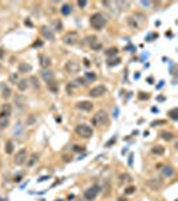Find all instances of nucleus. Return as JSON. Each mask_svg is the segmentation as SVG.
Here are the masks:
<instances>
[{
	"mask_svg": "<svg viewBox=\"0 0 178 201\" xmlns=\"http://www.w3.org/2000/svg\"><path fill=\"white\" fill-rule=\"evenodd\" d=\"M90 23H91L93 28H95V30H102L106 26V23H107V19H106V16L103 14L97 12V14H94L90 18Z\"/></svg>",
	"mask_w": 178,
	"mask_h": 201,
	"instance_id": "f257e3e1",
	"label": "nucleus"
},
{
	"mask_svg": "<svg viewBox=\"0 0 178 201\" xmlns=\"http://www.w3.org/2000/svg\"><path fill=\"white\" fill-rule=\"evenodd\" d=\"M108 122V117H107V113L105 110H99V111L93 117L91 120V124L93 126H99V125H106Z\"/></svg>",
	"mask_w": 178,
	"mask_h": 201,
	"instance_id": "f03ea898",
	"label": "nucleus"
},
{
	"mask_svg": "<svg viewBox=\"0 0 178 201\" xmlns=\"http://www.w3.org/2000/svg\"><path fill=\"white\" fill-rule=\"evenodd\" d=\"M75 133L82 138H90V137H93V128L85 124L78 125L75 128Z\"/></svg>",
	"mask_w": 178,
	"mask_h": 201,
	"instance_id": "7ed1b4c3",
	"label": "nucleus"
},
{
	"mask_svg": "<svg viewBox=\"0 0 178 201\" xmlns=\"http://www.w3.org/2000/svg\"><path fill=\"white\" fill-rule=\"evenodd\" d=\"M63 43L64 44H68V46H72V44H76L78 40H79V35H78V32L75 31H70L67 32V34H64V36H63Z\"/></svg>",
	"mask_w": 178,
	"mask_h": 201,
	"instance_id": "20e7f679",
	"label": "nucleus"
},
{
	"mask_svg": "<svg viewBox=\"0 0 178 201\" xmlns=\"http://www.w3.org/2000/svg\"><path fill=\"white\" fill-rule=\"evenodd\" d=\"M99 190H101V188L98 185H93V186H90L89 189L85 192V198L87 201H93L94 198L98 196V193H99Z\"/></svg>",
	"mask_w": 178,
	"mask_h": 201,
	"instance_id": "39448f33",
	"label": "nucleus"
},
{
	"mask_svg": "<svg viewBox=\"0 0 178 201\" xmlns=\"http://www.w3.org/2000/svg\"><path fill=\"white\" fill-rule=\"evenodd\" d=\"M105 93H106V87L103 85H99V86H95V87H93V89L90 90L89 95L91 98H99Z\"/></svg>",
	"mask_w": 178,
	"mask_h": 201,
	"instance_id": "423d86ee",
	"label": "nucleus"
},
{
	"mask_svg": "<svg viewBox=\"0 0 178 201\" xmlns=\"http://www.w3.org/2000/svg\"><path fill=\"white\" fill-rule=\"evenodd\" d=\"M26 160H27V149H20L18 151V154L15 156V164L16 165H23L26 162Z\"/></svg>",
	"mask_w": 178,
	"mask_h": 201,
	"instance_id": "0eeeda50",
	"label": "nucleus"
},
{
	"mask_svg": "<svg viewBox=\"0 0 178 201\" xmlns=\"http://www.w3.org/2000/svg\"><path fill=\"white\" fill-rule=\"evenodd\" d=\"M66 71L70 74H75L79 71V69H81V66H79V63L75 62V60H68V62L66 63Z\"/></svg>",
	"mask_w": 178,
	"mask_h": 201,
	"instance_id": "6e6552de",
	"label": "nucleus"
},
{
	"mask_svg": "<svg viewBox=\"0 0 178 201\" xmlns=\"http://www.w3.org/2000/svg\"><path fill=\"white\" fill-rule=\"evenodd\" d=\"M76 107L82 111H91L94 107L93 102H90V100H82V102H78L76 103Z\"/></svg>",
	"mask_w": 178,
	"mask_h": 201,
	"instance_id": "1a4fd4ad",
	"label": "nucleus"
},
{
	"mask_svg": "<svg viewBox=\"0 0 178 201\" xmlns=\"http://www.w3.org/2000/svg\"><path fill=\"white\" fill-rule=\"evenodd\" d=\"M147 186L151 188L153 190H159L161 189V186H162V181L159 180V178H150V180H147Z\"/></svg>",
	"mask_w": 178,
	"mask_h": 201,
	"instance_id": "9d476101",
	"label": "nucleus"
},
{
	"mask_svg": "<svg viewBox=\"0 0 178 201\" xmlns=\"http://www.w3.org/2000/svg\"><path fill=\"white\" fill-rule=\"evenodd\" d=\"M40 32H42V35L44 36L46 39H48V40H55V35H54V32L51 31L50 28L48 27H46V26H43L42 28H40Z\"/></svg>",
	"mask_w": 178,
	"mask_h": 201,
	"instance_id": "9b49d317",
	"label": "nucleus"
},
{
	"mask_svg": "<svg viewBox=\"0 0 178 201\" xmlns=\"http://www.w3.org/2000/svg\"><path fill=\"white\" fill-rule=\"evenodd\" d=\"M39 65H40V67H43V69L50 67V65H51L50 56H48V55H39Z\"/></svg>",
	"mask_w": 178,
	"mask_h": 201,
	"instance_id": "f8f14e48",
	"label": "nucleus"
},
{
	"mask_svg": "<svg viewBox=\"0 0 178 201\" xmlns=\"http://www.w3.org/2000/svg\"><path fill=\"white\" fill-rule=\"evenodd\" d=\"M42 78L47 83H50V82H54L55 81V74L51 71V70H44L42 73Z\"/></svg>",
	"mask_w": 178,
	"mask_h": 201,
	"instance_id": "ddd939ff",
	"label": "nucleus"
},
{
	"mask_svg": "<svg viewBox=\"0 0 178 201\" xmlns=\"http://www.w3.org/2000/svg\"><path fill=\"white\" fill-rule=\"evenodd\" d=\"M11 113H12V107H11V105L4 103L3 106H1V110H0V117H8V118H9V115H11Z\"/></svg>",
	"mask_w": 178,
	"mask_h": 201,
	"instance_id": "4468645a",
	"label": "nucleus"
},
{
	"mask_svg": "<svg viewBox=\"0 0 178 201\" xmlns=\"http://www.w3.org/2000/svg\"><path fill=\"white\" fill-rule=\"evenodd\" d=\"M159 137H161L163 141H167V142H170V141H173V139H174V134H173L171 132H166V130L161 132Z\"/></svg>",
	"mask_w": 178,
	"mask_h": 201,
	"instance_id": "2eb2a0df",
	"label": "nucleus"
},
{
	"mask_svg": "<svg viewBox=\"0 0 178 201\" xmlns=\"http://www.w3.org/2000/svg\"><path fill=\"white\" fill-rule=\"evenodd\" d=\"M18 69H19V71L20 73H30V71H31L32 70V66L31 65H30V63H26V62H22L19 65V67H18Z\"/></svg>",
	"mask_w": 178,
	"mask_h": 201,
	"instance_id": "dca6fc26",
	"label": "nucleus"
},
{
	"mask_svg": "<svg viewBox=\"0 0 178 201\" xmlns=\"http://www.w3.org/2000/svg\"><path fill=\"white\" fill-rule=\"evenodd\" d=\"M162 174H163V177H171V176L174 174V169H173L170 165H166V166H163V169H162Z\"/></svg>",
	"mask_w": 178,
	"mask_h": 201,
	"instance_id": "f3484780",
	"label": "nucleus"
},
{
	"mask_svg": "<svg viewBox=\"0 0 178 201\" xmlns=\"http://www.w3.org/2000/svg\"><path fill=\"white\" fill-rule=\"evenodd\" d=\"M39 158H40V157H39L38 153H34V154H31V157H30V158H28V161H27V165L30 168L34 166V165H35V164L39 161Z\"/></svg>",
	"mask_w": 178,
	"mask_h": 201,
	"instance_id": "a211bd4d",
	"label": "nucleus"
},
{
	"mask_svg": "<svg viewBox=\"0 0 178 201\" xmlns=\"http://www.w3.org/2000/svg\"><path fill=\"white\" fill-rule=\"evenodd\" d=\"M16 86H18V89H19L20 91H26L28 87V81L27 79H19V82L16 83Z\"/></svg>",
	"mask_w": 178,
	"mask_h": 201,
	"instance_id": "6ab92c4d",
	"label": "nucleus"
},
{
	"mask_svg": "<svg viewBox=\"0 0 178 201\" xmlns=\"http://www.w3.org/2000/svg\"><path fill=\"white\" fill-rule=\"evenodd\" d=\"M4 151H5L7 154H12V153H14V143H12V141H7V142H5Z\"/></svg>",
	"mask_w": 178,
	"mask_h": 201,
	"instance_id": "aec40b11",
	"label": "nucleus"
},
{
	"mask_svg": "<svg viewBox=\"0 0 178 201\" xmlns=\"http://www.w3.org/2000/svg\"><path fill=\"white\" fill-rule=\"evenodd\" d=\"M8 125H9V118L8 117H0V129L3 130V129L8 128Z\"/></svg>",
	"mask_w": 178,
	"mask_h": 201,
	"instance_id": "412c9836",
	"label": "nucleus"
},
{
	"mask_svg": "<svg viewBox=\"0 0 178 201\" xmlns=\"http://www.w3.org/2000/svg\"><path fill=\"white\" fill-rule=\"evenodd\" d=\"M151 151L157 156H162L163 153H165V147L161 146V145H157V146H154L153 149H151Z\"/></svg>",
	"mask_w": 178,
	"mask_h": 201,
	"instance_id": "4be33fe9",
	"label": "nucleus"
},
{
	"mask_svg": "<svg viewBox=\"0 0 178 201\" xmlns=\"http://www.w3.org/2000/svg\"><path fill=\"white\" fill-rule=\"evenodd\" d=\"M119 180H120V184H123V182H130V181H133V178H131V176L130 174H127V173H122L119 176Z\"/></svg>",
	"mask_w": 178,
	"mask_h": 201,
	"instance_id": "5701e85b",
	"label": "nucleus"
},
{
	"mask_svg": "<svg viewBox=\"0 0 178 201\" xmlns=\"http://www.w3.org/2000/svg\"><path fill=\"white\" fill-rule=\"evenodd\" d=\"M85 79H86V82L89 81V82H94V81H97V74L95 73H86L85 74Z\"/></svg>",
	"mask_w": 178,
	"mask_h": 201,
	"instance_id": "b1692460",
	"label": "nucleus"
},
{
	"mask_svg": "<svg viewBox=\"0 0 178 201\" xmlns=\"http://www.w3.org/2000/svg\"><path fill=\"white\" fill-rule=\"evenodd\" d=\"M167 115L170 117L173 121H177V120H178V109H177V107H175V109H171L170 111L167 113Z\"/></svg>",
	"mask_w": 178,
	"mask_h": 201,
	"instance_id": "393cba45",
	"label": "nucleus"
},
{
	"mask_svg": "<svg viewBox=\"0 0 178 201\" xmlns=\"http://www.w3.org/2000/svg\"><path fill=\"white\" fill-rule=\"evenodd\" d=\"M12 95V91L9 87H4L3 89V93H1V97L4 98V99H8V98H11Z\"/></svg>",
	"mask_w": 178,
	"mask_h": 201,
	"instance_id": "a878e982",
	"label": "nucleus"
},
{
	"mask_svg": "<svg viewBox=\"0 0 178 201\" xmlns=\"http://www.w3.org/2000/svg\"><path fill=\"white\" fill-rule=\"evenodd\" d=\"M60 12H62L63 15H70L71 14V5H68V4H64L62 8H60Z\"/></svg>",
	"mask_w": 178,
	"mask_h": 201,
	"instance_id": "bb28decb",
	"label": "nucleus"
},
{
	"mask_svg": "<svg viewBox=\"0 0 178 201\" xmlns=\"http://www.w3.org/2000/svg\"><path fill=\"white\" fill-rule=\"evenodd\" d=\"M9 81H11V83H18L19 82V75H18V73H11V75H9Z\"/></svg>",
	"mask_w": 178,
	"mask_h": 201,
	"instance_id": "cd10ccee",
	"label": "nucleus"
},
{
	"mask_svg": "<svg viewBox=\"0 0 178 201\" xmlns=\"http://www.w3.org/2000/svg\"><path fill=\"white\" fill-rule=\"evenodd\" d=\"M106 55H107V56H115V55H118V50H116L115 47H114V48H108V50L106 51Z\"/></svg>",
	"mask_w": 178,
	"mask_h": 201,
	"instance_id": "c85d7f7f",
	"label": "nucleus"
},
{
	"mask_svg": "<svg viewBox=\"0 0 178 201\" xmlns=\"http://www.w3.org/2000/svg\"><path fill=\"white\" fill-rule=\"evenodd\" d=\"M120 63V58H115V59H110L107 62V65L108 66H118Z\"/></svg>",
	"mask_w": 178,
	"mask_h": 201,
	"instance_id": "c756f323",
	"label": "nucleus"
},
{
	"mask_svg": "<svg viewBox=\"0 0 178 201\" xmlns=\"http://www.w3.org/2000/svg\"><path fill=\"white\" fill-rule=\"evenodd\" d=\"M48 89H50L51 91H54V93H58V86H56L55 81H54V82H50V83H48Z\"/></svg>",
	"mask_w": 178,
	"mask_h": 201,
	"instance_id": "7c9ffc66",
	"label": "nucleus"
},
{
	"mask_svg": "<svg viewBox=\"0 0 178 201\" xmlns=\"http://www.w3.org/2000/svg\"><path fill=\"white\" fill-rule=\"evenodd\" d=\"M135 186H129V188H126L125 189V194H133L134 192H135Z\"/></svg>",
	"mask_w": 178,
	"mask_h": 201,
	"instance_id": "2f4dec72",
	"label": "nucleus"
},
{
	"mask_svg": "<svg viewBox=\"0 0 178 201\" xmlns=\"http://www.w3.org/2000/svg\"><path fill=\"white\" fill-rule=\"evenodd\" d=\"M30 81L32 82V86L35 87V89H39L40 86H39V83H38V79H36V77H31L30 78Z\"/></svg>",
	"mask_w": 178,
	"mask_h": 201,
	"instance_id": "473e14b6",
	"label": "nucleus"
},
{
	"mask_svg": "<svg viewBox=\"0 0 178 201\" xmlns=\"http://www.w3.org/2000/svg\"><path fill=\"white\" fill-rule=\"evenodd\" d=\"M66 89H67V93L71 95V94L74 93V90H75V85H74V83H70V85H67Z\"/></svg>",
	"mask_w": 178,
	"mask_h": 201,
	"instance_id": "72a5a7b5",
	"label": "nucleus"
},
{
	"mask_svg": "<svg viewBox=\"0 0 178 201\" xmlns=\"http://www.w3.org/2000/svg\"><path fill=\"white\" fill-rule=\"evenodd\" d=\"M129 24H130L133 28H137V27H138V23H137L135 20H134V18H129Z\"/></svg>",
	"mask_w": 178,
	"mask_h": 201,
	"instance_id": "f704fd0d",
	"label": "nucleus"
},
{
	"mask_svg": "<svg viewBox=\"0 0 178 201\" xmlns=\"http://www.w3.org/2000/svg\"><path fill=\"white\" fill-rule=\"evenodd\" d=\"M74 151H76V153H81V151H85V147L83 146H79V145H75V146L72 147Z\"/></svg>",
	"mask_w": 178,
	"mask_h": 201,
	"instance_id": "c9c22d12",
	"label": "nucleus"
},
{
	"mask_svg": "<svg viewBox=\"0 0 178 201\" xmlns=\"http://www.w3.org/2000/svg\"><path fill=\"white\" fill-rule=\"evenodd\" d=\"M75 82H76L78 85H81V86H86V85H87V83H86V79H85V78H78Z\"/></svg>",
	"mask_w": 178,
	"mask_h": 201,
	"instance_id": "e433bc0d",
	"label": "nucleus"
},
{
	"mask_svg": "<svg viewBox=\"0 0 178 201\" xmlns=\"http://www.w3.org/2000/svg\"><path fill=\"white\" fill-rule=\"evenodd\" d=\"M116 142V137H112L111 139H110V141H108V142H106V147H110L111 146V145H114V143Z\"/></svg>",
	"mask_w": 178,
	"mask_h": 201,
	"instance_id": "4c0bfd02",
	"label": "nucleus"
},
{
	"mask_svg": "<svg viewBox=\"0 0 178 201\" xmlns=\"http://www.w3.org/2000/svg\"><path fill=\"white\" fill-rule=\"evenodd\" d=\"M166 124V121H154V122H151V126H157V125H165Z\"/></svg>",
	"mask_w": 178,
	"mask_h": 201,
	"instance_id": "58836bf2",
	"label": "nucleus"
},
{
	"mask_svg": "<svg viewBox=\"0 0 178 201\" xmlns=\"http://www.w3.org/2000/svg\"><path fill=\"white\" fill-rule=\"evenodd\" d=\"M86 4H87V1H86V0H79V1H78V5H79L81 8L86 7Z\"/></svg>",
	"mask_w": 178,
	"mask_h": 201,
	"instance_id": "ea45409f",
	"label": "nucleus"
},
{
	"mask_svg": "<svg viewBox=\"0 0 178 201\" xmlns=\"http://www.w3.org/2000/svg\"><path fill=\"white\" fill-rule=\"evenodd\" d=\"M34 122H35V115H31L30 117V120H27V124L31 125V124H34Z\"/></svg>",
	"mask_w": 178,
	"mask_h": 201,
	"instance_id": "a19ab883",
	"label": "nucleus"
},
{
	"mask_svg": "<svg viewBox=\"0 0 178 201\" xmlns=\"http://www.w3.org/2000/svg\"><path fill=\"white\" fill-rule=\"evenodd\" d=\"M139 98L141 99H147V98H149V94H145V93H139Z\"/></svg>",
	"mask_w": 178,
	"mask_h": 201,
	"instance_id": "79ce46f5",
	"label": "nucleus"
},
{
	"mask_svg": "<svg viewBox=\"0 0 178 201\" xmlns=\"http://www.w3.org/2000/svg\"><path fill=\"white\" fill-rule=\"evenodd\" d=\"M32 46H34V47H40V46H43V42H42V40H38V42H35Z\"/></svg>",
	"mask_w": 178,
	"mask_h": 201,
	"instance_id": "37998d69",
	"label": "nucleus"
},
{
	"mask_svg": "<svg viewBox=\"0 0 178 201\" xmlns=\"http://www.w3.org/2000/svg\"><path fill=\"white\" fill-rule=\"evenodd\" d=\"M47 178H48V177H47V176H44V177H40V178H39V180H38V182H43V181H46Z\"/></svg>",
	"mask_w": 178,
	"mask_h": 201,
	"instance_id": "c03bdc74",
	"label": "nucleus"
},
{
	"mask_svg": "<svg viewBox=\"0 0 178 201\" xmlns=\"http://www.w3.org/2000/svg\"><path fill=\"white\" fill-rule=\"evenodd\" d=\"M24 23H26V26H30V27H32V26H34V24H32L31 22H30V20H26Z\"/></svg>",
	"mask_w": 178,
	"mask_h": 201,
	"instance_id": "a18cd8bd",
	"label": "nucleus"
},
{
	"mask_svg": "<svg viewBox=\"0 0 178 201\" xmlns=\"http://www.w3.org/2000/svg\"><path fill=\"white\" fill-rule=\"evenodd\" d=\"M141 4H142V5H150V1H141Z\"/></svg>",
	"mask_w": 178,
	"mask_h": 201,
	"instance_id": "49530a36",
	"label": "nucleus"
},
{
	"mask_svg": "<svg viewBox=\"0 0 178 201\" xmlns=\"http://www.w3.org/2000/svg\"><path fill=\"white\" fill-rule=\"evenodd\" d=\"M133 164V154H130V157H129V165H131Z\"/></svg>",
	"mask_w": 178,
	"mask_h": 201,
	"instance_id": "de8ad7c7",
	"label": "nucleus"
},
{
	"mask_svg": "<svg viewBox=\"0 0 178 201\" xmlns=\"http://www.w3.org/2000/svg\"><path fill=\"white\" fill-rule=\"evenodd\" d=\"M20 180H22V176H16L15 177V182H19Z\"/></svg>",
	"mask_w": 178,
	"mask_h": 201,
	"instance_id": "09e8293b",
	"label": "nucleus"
},
{
	"mask_svg": "<svg viewBox=\"0 0 178 201\" xmlns=\"http://www.w3.org/2000/svg\"><path fill=\"white\" fill-rule=\"evenodd\" d=\"M85 66H90V62L87 60V59H85Z\"/></svg>",
	"mask_w": 178,
	"mask_h": 201,
	"instance_id": "8fccbe9b",
	"label": "nucleus"
},
{
	"mask_svg": "<svg viewBox=\"0 0 178 201\" xmlns=\"http://www.w3.org/2000/svg\"><path fill=\"white\" fill-rule=\"evenodd\" d=\"M118 201H127V200H126V198H123V197H120V198H119V200H118Z\"/></svg>",
	"mask_w": 178,
	"mask_h": 201,
	"instance_id": "3c124183",
	"label": "nucleus"
},
{
	"mask_svg": "<svg viewBox=\"0 0 178 201\" xmlns=\"http://www.w3.org/2000/svg\"><path fill=\"white\" fill-rule=\"evenodd\" d=\"M55 201H63V200H55Z\"/></svg>",
	"mask_w": 178,
	"mask_h": 201,
	"instance_id": "603ef678",
	"label": "nucleus"
}]
</instances>
